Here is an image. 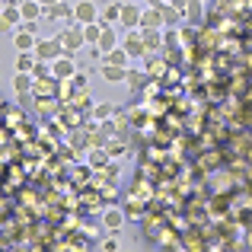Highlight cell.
<instances>
[{"label": "cell", "instance_id": "cell-1", "mask_svg": "<svg viewBox=\"0 0 252 252\" xmlns=\"http://www.w3.org/2000/svg\"><path fill=\"white\" fill-rule=\"evenodd\" d=\"M58 38H61V45H64V51H67V55H77V51L86 45V35H83V26L80 23H74V26L67 23L61 32H58Z\"/></svg>", "mask_w": 252, "mask_h": 252}, {"label": "cell", "instance_id": "cell-2", "mask_svg": "<svg viewBox=\"0 0 252 252\" xmlns=\"http://www.w3.org/2000/svg\"><path fill=\"white\" fill-rule=\"evenodd\" d=\"M61 55H67V51H64V45H61V38H38L35 42V58L38 61H55V58H61Z\"/></svg>", "mask_w": 252, "mask_h": 252}, {"label": "cell", "instance_id": "cell-3", "mask_svg": "<svg viewBox=\"0 0 252 252\" xmlns=\"http://www.w3.org/2000/svg\"><path fill=\"white\" fill-rule=\"evenodd\" d=\"M23 26V13H19V3H6L0 10V35H10Z\"/></svg>", "mask_w": 252, "mask_h": 252}, {"label": "cell", "instance_id": "cell-4", "mask_svg": "<svg viewBox=\"0 0 252 252\" xmlns=\"http://www.w3.org/2000/svg\"><path fill=\"white\" fill-rule=\"evenodd\" d=\"M99 19V6L93 3V0H80V3H74V23L80 26H90Z\"/></svg>", "mask_w": 252, "mask_h": 252}, {"label": "cell", "instance_id": "cell-5", "mask_svg": "<svg viewBox=\"0 0 252 252\" xmlns=\"http://www.w3.org/2000/svg\"><path fill=\"white\" fill-rule=\"evenodd\" d=\"M51 74L58 77V80H70V77L77 74V64H74V55H61L51 61Z\"/></svg>", "mask_w": 252, "mask_h": 252}, {"label": "cell", "instance_id": "cell-6", "mask_svg": "<svg viewBox=\"0 0 252 252\" xmlns=\"http://www.w3.org/2000/svg\"><path fill=\"white\" fill-rule=\"evenodd\" d=\"M35 32L29 29V26H19L16 32H13V48L16 51H35Z\"/></svg>", "mask_w": 252, "mask_h": 252}, {"label": "cell", "instance_id": "cell-7", "mask_svg": "<svg viewBox=\"0 0 252 252\" xmlns=\"http://www.w3.org/2000/svg\"><path fill=\"white\" fill-rule=\"evenodd\" d=\"M125 51H128L131 58H141V55H147V45H144V32H137V29H131V32H125Z\"/></svg>", "mask_w": 252, "mask_h": 252}, {"label": "cell", "instance_id": "cell-8", "mask_svg": "<svg viewBox=\"0 0 252 252\" xmlns=\"http://www.w3.org/2000/svg\"><path fill=\"white\" fill-rule=\"evenodd\" d=\"M141 16H144V10L137 3H122V29H141Z\"/></svg>", "mask_w": 252, "mask_h": 252}, {"label": "cell", "instance_id": "cell-9", "mask_svg": "<svg viewBox=\"0 0 252 252\" xmlns=\"http://www.w3.org/2000/svg\"><path fill=\"white\" fill-rule=\"evenodd\" d=\"M118 29H122V26H109V23L102 26V35H99V42H96L99 48H102V55H109L112 48L122 45V42H118Z\"/></svg>", "mask_w": 252, "mask_h": 252}, {"label": "cell", "instance_id": "cell-10", "mask_svg": "<svg viewBox=\"0 0 252 252\" xmlns=\"http://www.w3.org/2000/svg\"><path fill=\"white\" fill-rule=\"evenodd\" d=\"M19 13H23V23H38L45 16V6H42V0H23Z\"/></svg>", "mask_w": 252, "mask_h": 252}, {"label": "cell", "instance_id": "cell-11", "mask_svg": "<svg viewBox=\"0 0 252 252\" xmlns=\"http://www.w3.org/2000/svg\"><path fill=\"white\" fill-rule=\"evenodd\" d=\"M45 19H61V23H70V19H74V6L64 3V0H58V3L45 6Z\"/></svg>", "mask_w": 252, "mask_h": 252}, {"label": "cell", "instance_id": "cell-12", "mask_svg": "<svg viewBox=\"0 0 252 252\" xmlns=\"http://www.w3.org/2000/svg\"><path fill=\"white\" fill-rule=\"evenodd\" d=\"M166 26V19H163V10L160 6H147L141 16V29H163Z\"/></svg>", "mask_w": 252, "mask_h": 252}, {"label": "cell", "instance_id": "cell-13", "mask_svg": "<svg viewBox=\"0 0 252 252\" xmlns=\"http://www.w3.org/2000/svg\"><path fill=\"white\" fill-rule=\"evenodd\" d=\"M102 80L105 83H122V80H128V67H122V64H105L102 61Z\"/></svg>", "mask_w": 252, "mask_h": 252}, {"label": "cell", "instance_id": "cell-14", "mask_svg": "<svg viewBox=\"0 0 252 252\" xmlns=\"http://www.w3.org/2000/svg\"><path fill=\"white\" fill-rule=\"evenodd\" d=\"M99 19H102V23H109V26H118V23H122V3L102 6V10H99Z\"/></svg>", "mask_w": 252, "mask_h": 252}, {"label": "cell", "instance_id": "cell-15", "mask_svg": "<svg viewBox=\"0 0 252 252\" xmlns=\"http://www.w3.org/2000/svg\"><path fill=\"white\" fill-rule=\"evenodd\" d=\"M102 61L105 64H122V67H128V64H131V55L125 51V45H118V48H112L109 55H102Z\"/></svg>", "mask_w": 252, "mask_h": 252}, {"label": "cell", "instance_id": "cell-16", "mask_svg": "<svg viewBox=\"0 0 252 252\" xmlns=\"http://www.w3.org/2000/svg\"><path fill=\"white\" fill-rule=\"evenodd\" d=\"M13 90H16V93H29V90H35V77L26 74V70H16V77H13Z\"/></svg>", "mask_w": 252, "mask_h": 252}, {"label": "cell", "instance_id": "cell-17", "mask_svg": "<svg viewBox=\"0 0 252 252\" xmlns=\"http://www.w3.org/2000/svg\"><path fill=\"white\" fill-rule=\"evenodd\" d=\"M38 64L35 51H16V70H26V74H32V67Z\"/></svg>", "mask_w": 252, "mask_h": 252}, {"label": "cell", "instance_id": "cell-18", "mask_svg": "<svg viewBox=\"0 0 252 252\" xmlns=\"http://www.w3.org/2000/svg\"><path fill=\"white\" fill-rule=\"evenodd\" d=\"M102 223H105V230H122V223H125V214L118 208H109L102 214Z\"/></svg>", "mask_w": 252, "mask_h": 252}, {"label": "cell", "instance_id": "cell-19", "mask_svg": "<svg viewBox=\"0 0 252 252\" xmlns=\"http://www.w3.org/2000/svg\"><path fill=\"white\" fill-rule=\"evenodd\" d=\"M118 112H122V109H118L115 102H99L96 109H93V115H96V122H109L112 115H118Z\"/></svg>", "mask_w": 252, "mask_h": 252}, {"label": "cell", "instance_id": "cell-20", "mask_svg": "<svg viewBox=\"0 0 252 252\" xmlns=\"http://www.w3.org/2000/svg\"><path fill=\"white\" fill-rule=\"evenodd\" d=\"M144 32V45H147V55H154V51H160L163 38H160V29H141Z\"/></svg>", "mask_w": 252, "mask_h": 252}, {"label": "cell", "instance_id": "cell-21", "mask_svg": "<svg viewBox=\"0 0 252 252\" xmlns=\"http://www.w3.org/2000/svg\"><path fill=\"white\" fill-rule=\"evenodd\" d=\"M141 83H144V74H137V70H128V86H134V90H137Z\"/></svg>", "mask_w": 252, "mask_h": 252}, {"label": "cell", "instance_id": "cell-22", "mask_svg": "<svg viewBox=\"0 0 252 252\" xmlns=\"http://www.w3.org/2000/svg\"><path fill=\"white\" fill-rule=\"evenodd\" d=\"M74 86H77V90H83V86H86V77L83 74H74Z\"/></svg>", "mask_w": 252, "mask_h": 252}, {"label": "cell", "instance_id": "cell-23", "mask_svg": "<svg viewBox=\"0 0 252 252\" xmlns=\"http://www.w3.org/2000/svg\"><path fill=\"white\" fill-rule=\"evenodd\" d=\"M51 3H58V0H42V6H51Z\"/></svg>", "mask_w": 252, "mask_h": 252}, {"label": "cell", "instance_id": "cell-24", "mask_svg": "<svg viewBox=\"0 0 252 252\" xmlns=\"http://www.w3.org/2000/svg\"><path fill=\"white\" fill-rule=\"evenodd\" d=\"M3 3H23V0H3Z\"/></svg>", "mask_w": 252, "mask_h": 252}, {"label": "cell", "instance_id": "cell-25", "mask_svg": "<svg viewBox=\"0 0 252 252\" xmlns=\"http://www.w3.org/2000/svg\"><path fill=\"white\" fill-rule=\"evenodd\" d=\"M3 6H6V3H3V0H0V10H3Z\"/></svg>", "mask_w": 252, "mask_h": 252}]
</instances>
